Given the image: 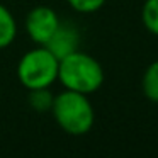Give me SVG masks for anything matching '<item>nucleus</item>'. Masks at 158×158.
I'll return each instance as SVG.
<instances>
[{
	"label": "nucleus",
	"instance_id": "obj_1",
	"mask_svg": "<svg viewBox=\"0 0 158 158\" xmlns=\"http://www.w3.org/2000/svg\"><path fill=\"white\" fill-rule=\"evenodd\" d=\"M58 80L65 89L90 95L102 87L104 68L94 56L77 49L60 60Z\"/></svg>",
	"mask_w": 158,
	"mask_h": 158
},
{
	"label": "nucleus",
	"instance_id": "obj_2",
	"mask_svg": "<svg viewBox=\"0 0 158 158\" xmlns=\"http://www.w3.org/2000/svg\"><path fill=\"white\" fill-rule=\"evenodd\" d=\"M51 112L56 124L72 136H83L94 126L95 112L89 95L65 89L55 95Z\"/></svg>",
	"mask_w": 158,
	"mask_h": 158
},
{
	"label": "nucleus",
	"instance_id": "obj_3",
	"mask_svg": "<svg viewBox=\"0 0 158 158\" xmlns=\"http://www.w3.org/2000/svg\"><path fill=\"white\" fill-rule=\"evenodd\" d=\"M60 60L44 46L27 51L17 65L19 82L27 90L48 89L58 80Z\"/></svg>",
	"mask_w": 158,
	"mask_h": 158
},
{
	"label": "nucleus",
	"instance_id": "obj_4",
	"mask_svg": "<svg viewBox=\"0 0 158 158\" xmlns=\"http://www.w3.org/2000/svg\"><path fill=\"white\" fill-rule=\"evenodd\" d=\"M60 24V17L51 7L38 5L26 17V32L38 46H44Z\"/></svg>",
	"mask_w": 158,
	"mask_h": 158
},
{
	"label": "nucleus",
	"instance_id": "obj_5",
	"mask_svg": "<svg viewBox=\"0 0 158 158\" xmlns=\"http://www.w3.org/2000/svg\"><path fill=\"white\" fill-rule=\"evenodd\" d=\"M80 46V32L75 26L68 24V22L60 21L56 31L53 32V36L49 38V41L44 44V48H48L58 60L68 56L70 53L77 51Z\"/></svg>",
	"mask_w": 158,
	"mask_h": 158
},
{
	"label": "nucleus",
	"instance_id": "obj_6",
	"mask_svg": "<svg viewBox=\"0 0 158 158\" xmlns=\"http://www.w3.org/2000/svg\"><path fill=\"white\" fill-rule=\"evenodd\" d=\"M15 36H17V22L12 12L0 4V49L10 46Z\"/></svg>",
	"mask_w": 158,
	"mask_h": 158
},
{
	"label": "nucleus",
	"instance_id": "obj_7",
	"mask_svg": "<svg viewBox=\"0 0 158 158\" xmlns=\"http://www.w3.org/2000/svg\"><path fill=\"white\" fill-rule=\"evenodd\" d=\"M141 89H143V94L148 100L158 104V60L144 70Z\"/></svg>",
	"mask_w": 158,
	"mask_h": 158
},
{
	"label": "nucleus",
	"instance_id": "obj_8",
	"mask_svg": "<svg viewBox=\"0 0 158 158\" xmlns=\"http://www.w3.org/2000/svg\"><path fill=\"white\" fill-rule=\"evenodd\" d=\"M53 95L49 92V87L48 89H34V90H29V104L34 110L38 112H46V110H51L53 106Z\"/></svg>",
	"mask_w": 158,
	"mask_h": 158
},
{
	"label": "nucleus",
	"instance_id": "obj_9",
	"mask_svg": "<svg viewBox=\"0 0 158 158\" xmlns=\"http://www.w3.org/2000/svg\"><path fill=\"white\" fill-rule=\"evenodd\" d=\"M141 21L151 34L158 36V0H146L143 4Z\"/></svg>",
	"mask_w": 158,
	"mask_h": 158
},
{
	"label": "nucleus",
	"instance_id": "obj_10",
	"mask_svg": "<svg viewBox=\"0 0 158 158\" xmlns=\"http://www.w3.org/2000/svg\"><path fill=\"white\" fill-rule=\"evenodd\" d=\"M66 2L73 10L80 14H94L104 7L107 0H66Z\"/></svg>",
	"mask_w": 158,
	"mask_h": 158
}]
</instances>
